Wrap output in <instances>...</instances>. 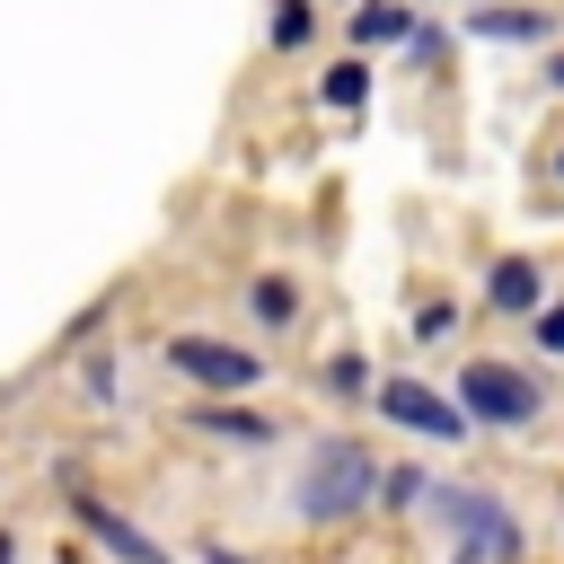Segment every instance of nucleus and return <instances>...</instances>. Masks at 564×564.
Listing matches in <instances>:
<instances>
[{
	"mask_svg": "<svg viewBox=\"0 0 564 564\" xmlns=\"http://www.w3.org/2000/svg\"><path fill=\"white\" fill-rule=\"evenodd\" d=\"M9 555H18V546H9V538H0V564H9Z\"/></svg>",
	"mask_w": 564,
	"mask_h": 564,
	"instance_id": "9b49d317",
	"label": "nucleus"
},
{
	"mask_svg": "<svg viewBox=\"0 0 564 564\" xmlns=\"http://www.w3.org/2000/svg\"><path fill=\"white\" fill-rule=\"evenodd\" d=\"M538 26H546V18H511V9H485V18H476V35H538Z\"/></svg>",
	"mask_w": 564,
	"mask_h": 564,
	"instance_id": "1a4fd4ad",
	"label": "nucleus"
},
{
	"mask_svg": "<svg viewBox=\"0 0 564 564\" xmlns=\"http://www.w3.org/2000/svg\"><path fill=\"white\" fill-rule=\"evenodd\" d=\"M458 397H467L476 423H529V414H538V379H529V370H502V361H476V370L458 379Z\"/></svg>",
	"mask_w": 564,
	"mask_h": 564,
	"instance_id": "f03ea898",
	"label": "nucleus"
},
{
	"mask_svg": "<svg viewBox=\"0 0 564 564\" xmlns=\"http://www.w3.org/2000/svg\"><path fill=\"white\" fill-rule=\"evenodd\" d=\"M88 529H97V538H106V546H123V555H132V564H159V546H150V538H132V529H123V520H115V511H106V502H88Z\"/></svg>",
	"mask_w": 564,
	"mask_h": 564,
	"instance_id": "0eeeda50",
	"label": "nucleus"
},
{
	"mask_svg": "<svg viewBox=\"0 0 564 564\" xmlns=\"http://www.w3.org/2000/svg\"><path fill=\"white\" fill-rule=\"evenodd\" d=\"M167 361H176L185 379H203V388H247V379H256V352L212 344V335H176V344H167Z\"/></svg>",
	"mask_w": 564,
	"mask_h": 564,
	"instance_id": "20e7f679",
	"label": "nucleus"
},
{
	"mask_svg": "<svg viewBox=\"0 0 564 564\" xmlns=\"http://www.w3.org/2000/svg\"><path fill=\"white\" fill-rule=\"evenodd\" d=\"M370 485H379V467H370L352 441H326V449L308 458V476H300V511H308V520H344Z\"/></svg>",
	"mask_w": 564,
	"mask_h": 564,
	"instance_id": "f257e3e1",
	"label": "nucleus"
},
{
	"mask_svg": "<svg viewBox=\"0 0 564 564\" xmlns=\"http://www.w3.org/2000/svg\"><path fill=\"white\" fill-rule=\"evenodd\" d=\"M432 494H441V511L467 529V546H476V555H511V546H520V529H511L502 511H485L476 494H458V485H432Z\"/></svg>",
	"mask_w": 564,
	"mask_h": 564,
	"instance_id": "39448f33",
	"label": "nucleus"
},
{
	"mask_svg": "<svg viewBox=\"0 0 564 564\" xmlns=\"http://www.w3.org/2000/svg\"><path fill=\"white\" fill-rule=\"evenodd\" d=\"M538 335H546V352H564V308H546V317H538Z\"/></svg>",
	"mask_w": 564,
	"mask_h": 564,
	"instance_id": "9d476101",
	"label": "nucleus"
},
{
	"mask_svg": "<svg viewBox=\"0 0 564 564\" xmlns=\"http://www.w3.org/2000/svg\"><path fill=\"white\" fill-rule=\"evenodd\" d=\"M352 35H370V44H379V35H405V9H361Z\"/></svg>",
	"mask_w": 564,
	"mask_h": 564,
	"instance_id": "6e6552de",
	"label": "nucleus"
},
{
	"mask_svg": "<svg viewBox=\"0 0 564 564\" xmlns=\"http://www.w3.org/2000/svg\"><path fill=\"white\" fill-rule=\"evenodd\" d=\"M379 405H388V423H405V432H423V441H458V432H467V414H458L449 397H432L423 379H388Z\"/></svg>",
	"mask_w": 564,
	"mask_h": 564,
	"instance_id": "7ed1b4c3",
	"label": "nucleus"
},
{
	"mask_svg": "<svg viewBox=\"0 0 564 564\" xmlns=\"http://www.w3.org/2000/svg\"><path fill=\"white\" fill-rule=\"evenodd\" d=\"M529 300H538V264L529 256H502L494 264V308H529Z\"/></svg>",
	"mask_w": 564,
	"mask_h": 564,
	"instance_id": "423d86ee",
	"label": "nucleus"
}]
</instances>
